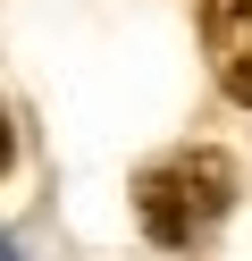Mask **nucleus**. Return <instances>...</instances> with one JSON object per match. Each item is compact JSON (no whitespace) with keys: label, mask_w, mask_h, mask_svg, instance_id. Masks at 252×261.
Here are the masks:
<instances>
[{"label":"nucleus","mask_w":252,"mask_h":261,"mask_svg":"<svg viewBox=\"0 0 252 261\" xmlns=\"http://www.w3.org/2000/svg\"><path fill=\"white\" fill-rule=\"evenodd\" d=\"M235 211V160L193 143V152H168L134 177V219L160 253H193L218 236V219Z\"/></svg>","instance_id":"1"},{"label":"nucleus","mask_w":252,"mask_h":261,"mask_svg":"<svg viewBox=\"0 0 252 261\" xmlns=\"http://www.w3.org/2000/svg\"><path fill=\"white\" fill-rule=\"evenodd\" d=\"M202 34H210L218 93L252 110V0H202Z\"/></svg>","instance_id":"2"},{"label":"nucleus","mask_w":252,"mask_h":261,"mask_svg":"<svg viewBox=\"0 0 252 261\" xmlns=\"http://www.w3.org/2000/svg\"><path fill=\"white\" fill-rule=\"evenodd\" d=\"M9 152H17V135H9V118H0V169H9Z\"/></svg>","instance_id":"3"}]
</instances>
